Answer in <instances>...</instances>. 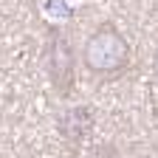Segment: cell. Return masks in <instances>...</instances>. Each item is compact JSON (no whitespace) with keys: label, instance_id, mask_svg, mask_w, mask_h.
<instances>
[{"label":"cell","instance_id":"cell-2","mask_svg":"<svg viewBox=\"0 0 158 158\" xmlns=\"http://www.w3.org/2000/svg\"><path fill=\"white\" fill-rule=\"evenodd\" d=\"M48 73L56 88H65L68 82H73V51L62 37H54L48 48Z\"/></svg>","mask_w":158,"mask_h":158},{"label":"cell","instance_id":"cell-1","mask_svg":"<svg viewBox=\"0 0 158 158\" xmlns=\"http://www.w3.org/2000/svg\"><path fill=\"white\" fill-rule=\"evenodd\" d=\"M82 62L90 73H99V76H110V73L124 71L130 62V45H127L124 34L113 23L96 26L93 34L82 45Z\"/></svg>","mask_w":158,"mask_h":158},{"label":"cell","instance_id":"cell-3","mask_svg":"<svg viewBox=\"0 0 158 158\" xmlns=\"http://www.w3.org/2000/svg\"><path fill=\"white\" fill-rule=\"evenodd\" d=\"M152 68H155V76H158V48H155V56H152Z\"/></svg>","mask_w":158,"mask_h":158}]
</instances>
